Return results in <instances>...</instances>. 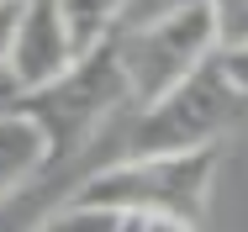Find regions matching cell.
Listing matches in <instances>:
<instances>
[{
	"label": "cell",
	"instance_id": "6da1fadb",
	"mask_svg": "<svg viewBox=\"0 0 248 232\" xmlns=\"http://www.w3.org/2000/svg\"><path fill=\"white\" fill-rule=\"evenodd\" d=\"M222 169V148H196V153H153V158H111L90 169L79 185L69 190V201L100 206L132 222H190L211 211V190Z\"/></svg>",
	"mask_w": 248,
	"mask_h": 232
},
{
	"label": "cell",
	"instance_id": "ba28073f",
	"mask_svg": "<svg viewBox=\"0 0 248 232\" xmlns=\"http://www.w3.org/2000/svg\"><path fill=\"white\" fill-rule=\"evenodd\" d=\"M132 217H116V211H100V206H79V201H63L53 206L48 217H37L27 232H127Z\"/></svg>",
	"mask_w": 248,
	"mask_h": 232
},
{
	"label": "cell",
	"instance_id": "52a82bcc",
	"mask_svg": "<svg viewBox=\"0 0 248 232\" xmlns=\"http://www.w3.org/2000/svg\"><path fill=\"white\" fill-rule=\"evenodd\" d=\"M127 5H132V0H58L63 27H69V37H74V47H79V58H85L90 47H100V43L116 37V21H122Z\"/></svg>",
	"mask_w": 248,
	"mask_h": 232
},
{
	"label": "cell",
	"instance_id": "8992f818",
	"mask_svg": "<svg viewBox=\"0 0 248 232\" xmlns=\"http://www.w3.org/2000/svg\"><path fill=\"white\" fill-rule=\"evenodd\" d=\"M48 169H53L48 132H43L27 111H16V100H11V106L0 111V206H5L11 195H21L37 174H48Z\"/></svg>",
	"mask_w": 248,
	"mask_h": 232
},
{
	"label": "cell",
	"instance_id": "3957f363",
	"mask_svg": "<svg viewBox=\"0 0 248 232\" xmlns=\"http://www.w3.org/2000/svg\"><path fill=\"white\" fill-rule=\"evenodd\" d=\"M248 95L232 85L222 58H211L201 74H190L180 90L143 106L127 122V148L116 158H153V153H196V148H222V138L243 122Z\"/></svg>",
	"mask_w": 248,
	"mask_h": 232
},
{
	"label": "cell",
	"instance_id": "8fae6325",
	"mask_svg": "<svg viewBox=\"0 0 248 232\" xmlns=\"http://www.w3.org/2000/svg\"><path fill=\"white\" fill-rule=\"evenodd\" d=\"M217 58H222V69L232 74V85L248 95V47H243V53H217Z\"/></svg>",
	"mask_w": 248,
	"mask_h": 232
},
{
	"label": "cell",
	"instance_id": "5b68a950",
	"mask_svg": "<svg viewBox=\"0 0 248 232\" xmlns=\"http://www.w3.org/2000/svg\"><path fill=\"white\" fill-rule=\"evenodd\" d=\"M79 63V47L63 27L58 0H21V21H16V47H11V90L37 95L53 79H63Z\"/></svg>",
	"mask_w": 248,
	"mask_h": 232
},
{
	"label": "cell",
	"instance_id": "7c38bea8",
	"mask_svg": "<svg viewBox=\"0 0 248 232\" xmlns=\"http://www.w3.org/2000/svg\"><path fill=\"white\" fill-rule=\"evenodd\" d=\"M143 232H196L190 222H164V217H153V222H143Z\"/></svg>",
	"mask_w": 248,
	"mask_h": 232
},
{
	"label": "cell",
	"instance_id": "7a4b0ae2",
	"mask_svg": "<svg viewBox=\"0 0 248 232\" xmlns=\"http://www.w3.org/2000/svg\"><path fill=\"white\" fill-rule=\"evenodd\" d=\"M132 106V85L122 74V47L111 43L90 47L63 79H53L37 95H16V111H27L53 142V169L69 164L74 153H85L90 142H100V132L111 127V116Z\"/></svg>",
	"mask_w": 248,
	"mask_h": 232
},
{
	"label": "cell",
	"instance_id": "30bf717a",
	"mask_svg": "<svg viewBox=\"0 0 248 232\" xmlns=\"http://www.w3.org/2000/svg\"><path fill=\"white\" fill-rule=\"evenodd\" d=\"M16 21H21V0H0V85H11V47H16Z\"/></svg>",
	"mask_w": 248,
	"mask_h": 232
},
{
	"label": "cell",
	"instance_id": "277c9868",
	"mask_svg": "<svg viewBox=\"0 0 248 232\" xmlns=\"http://www.w3.org/2000/svg\"><path fill=\"white\" fill-rule=\"evenodd\" d=\"M116 47H122V74L132 85V106L143 111L217 58L211 0H174L158 16H148L143 27L116 32Z\"/></svg>",
	"mask_w": 248,
	"mask_h": 232
},
{
	"label": "cell",
	"instance_id": "9c48e42d",
	"mask_svg": "<svg viewBox=\"0 0 248 232\" xmlns=\"http://www.w3.org/2000/svg\"><path fill=\"white\" fill-rule=\"evenodd\" d=\"M217 16V53H243L248 47V0H211Z\"/></svg>",
	"mask_w": 248,
	"mask_h": 232
}]
</instances>
